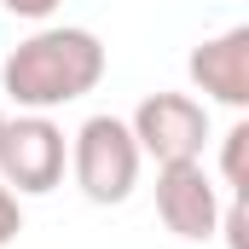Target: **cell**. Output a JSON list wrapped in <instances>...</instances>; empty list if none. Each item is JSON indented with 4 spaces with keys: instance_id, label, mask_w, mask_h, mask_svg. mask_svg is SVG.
<instances>
[{
    "instance_id": "cell-6",
    "label": "cell",
    "mask_w": 249,
    "mask_h": 249,
    "mask_svg": "<svg viewBox=\"0 0 249 249\" xmlns=\"http://www.w3.org/2000/svg\"><path fill=\"white\" fill-rule=\"evenodd\" d=\"M186 70H191V81H197V93H209L226 110H244L249 105V23L203 41V47H191Z\"/></svg>"
},
{
    "instance_id": "cell-7",
    "label": "cell",
    "mask_w": 249,
    "mask_h": 249,
    "mask_svg": "<svg viewBox=\"0 0 249 249\" xmlns=\"http://www.w3.org/2000/svg\"><path fill=\"white\" fill-rule=\"evenodd\" d=\"M244 151H249V122H232V127H226V139H220V180H226L232 197H244V191H249Z\"/></svg>"
},
{
    "instance_id": "cell-8",
    "label": "cell",
    "mask_w": 249,
    "mask_h": 249,
    "mask_svg": "<svg viewBox=\"0 0 249 249\" xmlns=\"http://www.w3.org/2000/svg\"><path fill=\"white\" fill-rule=\"evenodd\" d=\"M214 232H226V249H249V214H244V197H232L226 209H220V226Z\"/></svg>"
},
{
    "instance_id": "cell-3",
    "label": "cell",
    "mask_w": 249,
    "mask_h": 249,
    "mask_svg": "<svg viewBox=\"0 0 249 249\" xmlns=\"http://www.w3.org/2000/svg\"><path fill=\"white\" fill-rule=\"evenodd\" d=\"M64 162H70V145H64V127L47 110H29V116L6 122V133H0V180L18 197H47L64 180Z\"/></svg>"
},
{
    "instance_id": "cell-2",
    "label": "cell",
    "mask_w": 249,
    "mask_h": 249,
    "mask_svg": "<svg viewBox=\"0 0 249 249\" xmlns=\"http://www.w3.org/2000/svg\"><path fill=\"white\" fill-rule=\"evenodd\" d=\"M139 139L122 116H87L70 139V168H75V186L87 203L110 209V203H127L133 186H139Z\"/></svg>"
},
{
    "instance_id": "cell-11",
    "label": "cell",
    "mask_w": 249,
    "mask_h": 249,
    "mask_svg": "<svg viewBox=\"0 0 249 249\" xmlns=\"http://www.w3.org/2000/svg\"><path fill=\"white\" fill-rule=\"evenodd\" d=\"M0 133H6V116H0Z\"/></svg>"
},
{
    "instance_id": "cell-10",
    "label": "cell",
    "mask_w": 249,
    "mask_h": 249,
    "mask_svg": "<svg viewBox=\"0 0 249 249\" xmlns=\"http://www.w3.org/2000/svg\"><path fill=\"white\" fill-rule=\"evenodd\" d=\"M12 18H29V23H47L53 12H58V0H0Z\"/></svg>"
},
{
    "instance_id": "cell-5",
    "label": "cell",
    "mask_w": 249,
    "mask_h": 249,
    "mask_svg": "<svg viewBox=\"0 0 249 249\" xmlns=\"http://www.w3.org/2000/svg\"><path fill=\"white\" fill-rule=\"evenodd\" d=\"M157 214L174 238L203 244L220 226V186L209 180L203 162H162L157 168Z\"/></svg>"
},
{
    "instance_id": "cell-9",
    "label": "cell",
    "mask_w": 249,
    "mask_h": 249,
    "mask_svg": "<svg viewBox=\"0 0 249 249\" xmlns=\"http://www.w3.org/2000/svg\"><path fill=\"white\" fill-rule=\"evenodd\" d=\"M18 232H23V209H18V191H12L6 180H0V249L12 244Z\"/></svg>"
},
{
    "instance_id": "cell-4",
    "label": "cell",
    "mask_w": 249,
    "mask_h": 249,
    "mask_svg": "<svg viewBox=\"0 0 249 249\" xmlns=\"http://www.w3.org/2000/svg\"><path fill=\"white\" fill-rule=\"evenodd\" d=\"M127 127L139 139V157H157V168L162 162H203L209 110L191 93H145Z\"/></svg>"
},
{
    "instance_id": "cell-1",
    "label": "cell",
    "mask_w": 249,
    "mask_h": 249,
    "mask_svg": "<svg viewBox=\"0 0 249 249\" xmlns=\"http://www.w3.org/2000/svg\"><path fill=\"white\" fill-rule=\"evenodd\" d=\"M105 81V41L93 29H35L29 41H18L6 64H0V87L12 93L18 110H58L87 99L93 87Z\"/></svg>"
}]
</instances>
